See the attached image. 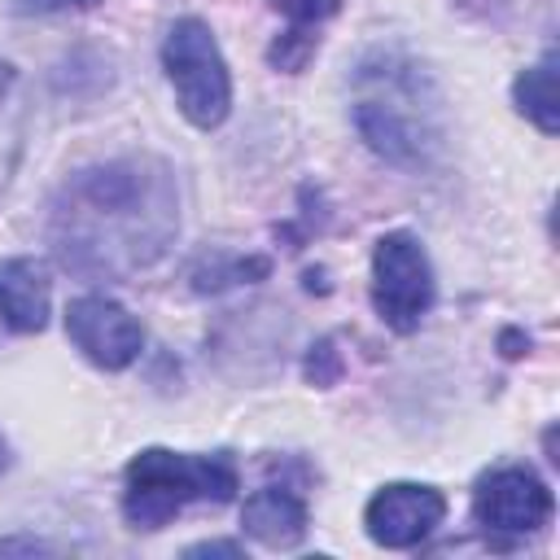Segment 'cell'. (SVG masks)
<instances>
[{
	"label": "cell",
	"instance_id": "12",
	"mask_svg": "<svg viewBox=\"0 0 560 560\" xmlns=\"http://www.w3.org/2000/svg\"><path fill=\"white\" fill-rule=\"evenodd\" d=\"M512 96H516V109L538 127V131H556L560 127V92H556V52H542V61H534L521 79H516V88H512Z\"/></svg>",
	"mask_w": 560,
	"mask_h": 560
},
{
	"label": "cell",
	"instance_id": "4",
	"mask_svg": "<svg viewBox=\"0 0 560 560\" xmlns=\"http://www.w3.org/2000/svg\"><path fill=\"white\" fill-rule=\"evenodd\" d=\"M162 66H166V79L175 88V101H179V114L210 131L228 118L232 109V74H228V61L210 35V26L201 18H179L171 31H166V44H162Z\"/></svg>",
	"mask_w": 560,
	"mask_h": 560
},
{
	"label": "cell",
	"instance_id": "10",
	"mask_svg": "<svg viewBox=\"0 0 560 560\" xmlns=\"http://www.w3.org/2000/svg\"><path fill=\"white\" fill-rule=\"evenodd\" d=\"M241 525L262 547H293L306 534V503L298 494L280 490V486H262L245 499Z\"/></svg>",
	"mask_w": 560,
	"mask_h": 560
},
{
	"label": "cell",
	"instance_id": "15",
	"mask_svg": "<svg viewBox=\"0 0 560 560\" xmlns=\"http://www.w3.org/2000/svg\"><path fill=\"white\" fill-rule=\"evenodd\" d=\"M337 372H341V363H337L332 341H319V346H315V354L306 359V376H311L315 385H332V381H337Z\"/></svg>",
	"mask_w": 560,
	"mask_h": 560
},
{
	"label": "cell",
	"instance_id": "7",
	"mask_svg": "<svg viewBox=\"0 0 560 560\" xmlns=\"http://www.w3.org/2000/svg\"><path fill=\"white\" fill-rule=\"evenodd\" d=\"M472 516L490 534H534L551 521V490L538 472L508 464V468H494L477 481Z\"/></svg>",
	"mask_w": 560,
	"mask_h": 560
},
{
	"label": "cell",
	"instance_id": "3",
	"mask_svg": "<svg viewBox=\"0 0 560 560\" xmlns=\"http://www.w3.org/2000/svg\"><path fill=\"white\" fill-rule=\"evenodd\" d=\"M236 494V464L232 455H179L149 446L127 464L122 516L131 529H162L188 503L214 499L228 503Z\"/></svg>",
	"mask_w": 560,
	"mask_h": 560
},
{
	"label": "cell",
	"instance_id": "13",
	"mask_svg": "<svg viewBox=\"0 0 560 560\" xmlns=\"http://www.w3.org/2000/svg\"><path fill=\"white\" fill-rule=\"evenodd\" d=\"M315 44H319V35H311V26H293V31H284V35L271 44V61H276L280 70H302L306 57L315 52Z\"/></svg>",
	"mask_w": 560,
	"mask_h": 560
},
{
	"label": "cell",
	"instance_id": "5",
	"mask_svg": "<svg viewBox=\"0 0 560 560\" xmlns=\"http://www.w3.org/2000/svg\"><path fill=\"white\" fill-rule=\"evenodd\" d=\"M433 267L411 232H385L372 249V306L394 332H416L433 306Z\"/></svg>",
	"mask_w": 560,
	"mask_h": 560
},
{
	"label": "cell",
	"instance_id": "14",
	"mask_svg": "<svg viewBox=\"0 0 560 560\" xmlns=\"http://www.w3.org/2000/svg\"><path fill=\"white\" fill-rule=\"evenodd\" d=\"M276 13H284L293 26H315L341 9V0H267Z\"/></svg>",
	"mask_w": 560,
	"mask_h": 560
},
{
	"label": "cell",
	"instance_id": "18",
	"mask_svg": "<svg viewBox=\"0 0 560 560\" xmlns=\"http://www.w3.org/2000/svg\"><path fill=\"white\" fill-rule=\"evenodd\" d=\"M0 464H4V442H0Z\"/></svg>",
	"mask_w": 560,
	"mask_h": 560
},
{
	"label": "cell",
	"instance_id": "16",
	"mask_svg": "<svg viewBox=\"0 0 560 560\" xmlns=\"http://www.w3.org/2000/svg\"><path fill=\"white\" fill-rule=\"evenodd\" d=\"M96 0H18L22 13H52V9H88Z\"/></svg>",
	"mask_w": 560,
	"mask_h": 560
},
{
	"label": "cell",
	"instance_id": "6",
	"mask_svg": "<svg viewBox=\"0 0 560 560\" xmlns=\"http://www.w3.org/2000/svg\"><path fill=\"white\" fill-rule=\"evenodd\" d=\"M66 337L105 372H122L144 350V328L136 315L105 293H83L66 306Z\"/></svg>",
	"mask_w": 560,
	"mask_h": 560
},
{
	"label": "cell",
	"instance_id": "2",
	"mask_svg": "<svg viewBox=\"0 0 560 560\" xmlns=\"http://www.w3.org/2000/svg\"><path fill=\"white\" fill-rule=\"evenodd\" d=\"M350 118L372 153L407 171L429 166L446 140L442 92L433 74L398 48H376L354 66Z\"/></svg>",
	"mask_w": 560,
	"mask_h": 560
},
{
	"label": "cell",
	"instance_id": "17",
	"mask_svg": "<svg viewBox=\"0 0 560 560\" xmlns=\"http://www.w3.org/2000/svg\"><path fill=\"white\" fill-rule=\"evenodd\" d=\"M188 556H241V547L236 542H197V547H188Z\"/></svg>",
	"mask_w": 560,
	"mask_h": 560
},
{
	"label": "cell",
	"instance_id": "9",
	"mask_svg": "<svg viewBox=\"0 0 560 560\" xmlns=\"http://www.w3.org/2000/svg\"><path fill=\"white\" fill-rule=\"evenodd\" d=\"M48 271L35 258H4L0 262V324L13 332H39L48 324Z\"/></svg>",
	"mask_w": 560,
	"mask_h": 560
},
{
	"label": "cell",
	"instance_id": "8",
	"mask_svg": "<svg viewBox=\"0 0 560 560\" xmlns=\"http://www.w3.org/2000/svg\"><path fill=\"white\" fill-rule=\"evenodd\" d=\"M442 516H446V499L433 486H416V481H389L363 508L368 538L394 551L420 547L442 525Z\"/></svg>",
	"mask_w": 560,
	"mask_h": 560
},
{
	"label": "cell",
	"instance_id": "1",
	"mask_svg": "<svg viewBox=\"0 0 560 560\" xmlns=\"http://www.w3.org/2000/svg\"><path fill=\"white\" fill-rule=\"evenodd\" d=\"M179 232L175 171L153 153H122L74 171L48 206V245L79 276L127 280L153 267Z\"/></svg>",
	"mask_w": 560,
	"mask_h": 560
},
{
	"label": "cell",
	"instance_id": "11",
	"mask_svg": "<svg viewBox=\"0 0 560 560\" xmlns=\"http://www.w3.org/2000/svg\"><path fill=\"white\" fill-rule=\"evenodd\" d=\"M26 144V83L18 66L0 61V192L9 188Z\"/></svg>",
	"mask_w": 560,
	"mask_h": 560
}]
</instances>
